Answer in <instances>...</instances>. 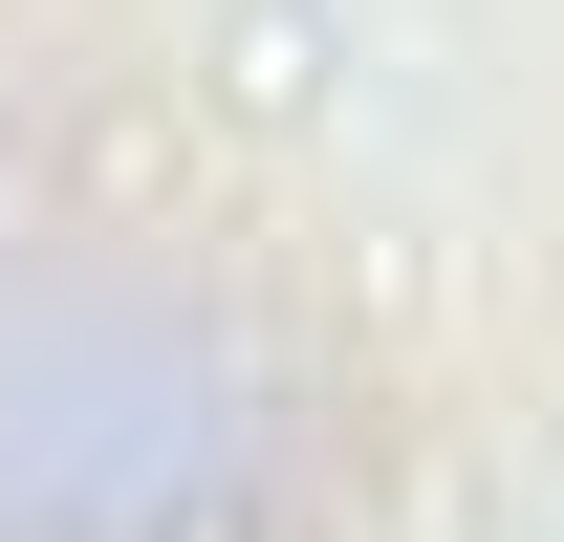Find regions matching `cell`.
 Wrapping results in <instances>:
<instances>
[{
  "label": "cell",
  "instance_id": "1",
  "mask_svg": "<svg viewBox=\"0 0 564 542\" xmlns=\"http://www.w3.org/2000/svg\"><path fill=\"white\" fill-rule=\"evenodd\" d=\"M196 66H217V109H261V131H348L369 109V0H217Z\"/></svg>",
  "mask_w": 564,
  "mask_h": 542
}]
</instances>
